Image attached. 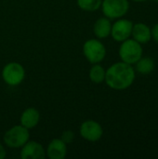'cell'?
<instances>
[{"instance_id": "8", "label": "cell", "mask_w": 158, "mask_h": 159, "mask_svg": "<svg viewBox=\"0 0 158 159\" xmlns=\"http://www.w3.org/2000/svg\"><path fill=\"white\" fill-rule=\"evenodd\" d=\"M132 27V21L126 19H119L112 25L111 35L116 42H123L130 37Z\"/></svg>"}, {"instance_id": "5", "label": "cell", "mask_w": 158, "mask_h": 159, "mask_svg": "<svg viewBox=\"0 0 158 159\" xmlns=\"http://www.w3.org/2000/svg\"><path fill=\"white\" fill-rule=\"evenodd\" d=\"M102 10L103 15L110 19H120L125 16L129 8L128 0H102Z\"/></svg>"}, {"instance_id": "17", "label": "cell", "mask_w": 158, "mask_h": 159, "mask_svg": "<svg viewBox=\"0 0 158 159\" xmlns=\"http://www.w3.org/2000/svg\"><path fill=\"white\" fill-rule=\"evenodd\" d=\"M74 139V134L72 130H66L64 131L62 134H61V140L65 143L66 144H69L71 143H73Z\"/></svg>"}, {"instance_id": "9", "label": "cell", "mask_w": 158, "mask_h": 159, "mask_svg": "<svg viewBox=\"0 0 158 159\" xmlns=\"http://www.w3.org/2000/svg\"><path fill=\"white\" fill-rule=\"evenodd\" d=\"M46 151L43 145L35 141H28L20 150L21 159H44Z\"/></svg>"}, {"instance_id": "10", "label": "cell", "mask_w": 158, "mask_h": 159, "mask_svg": "<svg viewBox=\"0 0 158 159\" xmlns=\"http://www.w3.org/2000/svg\"><path fill=\"white\" fill-rule=\"evenodd\" d=\"M67 155V144L61 138L53 139L47 145L46 156L50 159H64Z\"/></svg>"}, {"instance_id": "3", "label": "cell", "mask_w": 158, "mask_h": 159, "mask_svg": "<svg viewBox=\"0 0 158 159\" xmlns=\"http://www.w3.org/2000/svg\"><path fill=\"white\" fill-rule=\"evenodd\" d=\"M119 56L122 61L131 65L135 64L142 57V48L136 40L128 38L120 46Z\"/></svg>"}, {"instance_id": "20", "label": "cell", "mask_w": 158, "mask_h": 159, "mask_svg": "<svg viewBox=\"0 0 158 159\" xmlns=\"http://www.w3.org/2000/svg\"><path fill=\"white\" fill-rule=\"evenodd\" d=\"M135 2H143V1H146V0H133Z\"/></svg>"}, {"instance_id": "11", "label": "cell", "mask_w": 158, "mask_h": 159, "mask_svg": "<svg viewBox=\"0 0 158 159\" xmlns=\"http://www.w3.org/2000/svg\"><path fill=\"white\" fill-rule=\"evenodd\" d=\"M40 120V113L37 109L34 107H29L25 109L20 117V123L21 126L25 127L29 130L35 128Z\"/></svg>"}, {"instance_id": "12", "label": "cell", "mask_w": 158, "mask_h": 159, "mask_svg": "<svg viewBox=\"0 0 158 159\" xmlns=\"http://www.w3.org/2000/svg\"><path fill=\"white\" fill-rule=\"evenodd\" d=\"M131 35L133 36V39L140 44L148 43L152 38L151 29L146 24L142 22L133 24Z\"/></svg>"}, {"instance_id": "15", "label": "cell", "mask_w": 158, "mask_h": 159, "mask_svg": "<svg viewBox=\"0 0 158 159\" xmlns=\"http://www.w3.org/2000/svg\"><path fill=\"white\" fill-rule=\"evenodd\" d=\"M105 73L106 71L102 65L95 63L89 70V79L95 84H101L105 79Z\"/></svg>"}, {"instance_id": "4", "label": "cell", "mask_w": 158, "mask_h": 159, "mask_svg": "<svg viewBox=\"0 0 158 159\" xmlns=\"http://www.w3.org/2000/svg\"><path fill=\"white\" fill-rule=\"evenodd\" d=\"M83 53L86 59L92 64L100 63L106 56L105 46L98 39L87 40L83 45Z\"/></svg>"}, {"instance_id": "14", "label": "cell", "mask_w": 158, "mask_h": 159, "mask_svg": "<svg viewBox=\"0 0 158 159\" xmlns=\"http://www.w3.org/2000/svg\"><path fill=\"white\" fill-rule=\"evenodd\" d=\"M135 64L137 71L142 75H148L155 69V61L152 58L149 57H142Z\"/></svg>"}, {"instance_id": "7", "label": "cell", "mask_w": 158, "mask_h": 159, "mask_svg": "<svg viewBox=\"0 0 158 159\" xmlns=\"http://www.w3.org/2000/svg\"><path fill=\"white\" fill-rule=\"evenodd\" d=\"M80 136L88 142H98L103 134L101 124L95 120H87L83 122L79 129Z\"/></svg>"}, {"instance_id": "13", "label": "cell", "mask_w": 158, "mask_h": 159, "mask_svg": "<svg viewBox=\"0 0 158 159\" xmlns=\"http://www.w3.org/2000/svg\"><path fill=\"white\" fill-rule=\"evenodd\" d=\"M112 30V23L110 19L106 17H102L98 19L93 26V32L97 38L103 39L108 37L111 34Z\"/></svg>"}, {"instance_id": "18", "label": "cell", "mask_w": 158, "mask_h": 159, "mask_svg": "<svg viewBox=\"0 0 158 159\" xmlns=\"http://www.w3.org/2000/svg\"><path fill=\"white\" fill-rule=\"evenodd\" d=\"M151 34H152V37L154 38V40H155L156 43H158V23L157 24H156V25L152 28Z\"/></svg>"}, {"instance_id": "1", "label": "cell", "mask_w": 158, "mask_h": 159, "mask_svg": "<svg viewBox=\"0 0 158 159\" xmlns=\"http://www.w3.org/2000/svg\"><path fill=\"white\" fill-rule=\"evenodd\" d=\"M135 79V71L131 64L124 61L116 62L110 66L105 73L107 86L115 90H123L129 88Z\"/></svg>"}, {"instance_id": "2", "label": "cell", "mask_w": 158, "mask_h": 159, "mask_svg": "<svg viewBox=\"0 0 158 159\" xmlns=\"http://www.w3.org/2000/svg\"><path fill=\"white\" fill-rule=\"evenodd\" d=\"M30 138L29 129L20 125L14 126L6 131L3 140L5 144L9 148H21Z\"/></svg>"}, {"instance_id": "19", "label": "cell", "mask_w": 158, "mask_h": 159, "mask_svg": "<svg viewBox=\"0 0 158 159\" xmlns=\"http://www.w3.org/2000/svg\"><path fill=\"white\" fill-rule=\"evenodd\" d=\"M7 156V152L6 149L4 148V146L0 143V159H4Z\"/></svg>"}, {"instance_id": "16", "label": "cell", "mask_w": 158, "mask_h": 159, "mask_svg": "<svg viewBox=\"0 0 158 159\" xmlns=\"http://www.w3.org/2000/svg\"><path fill=\"white\" fill-rule=\"evenodd\" d=\"M102 0H77V6L84 11L94 12L102 6Z\"/></svg>"}, {"instance_id": "6", "label": "cell", "mask_w": 158, "mask_h": 159, "mask_svg": "<svg viewBox=\"0 0 158 159\" xmlns=\"http://www.w3.org/2000/svg\"><path fill=\"white\" fill-rule=\"evenodd\" d=\"M25 77L24 67L19 62H8L2 70V78L4 82L11 87L20 85Z\"/></svg>"}, {"instance_id": "21", "label": "cell", "mask_w": 158, "mask_h": 159, "mask_svg": "<svg viewBox=\"0 0 158 159\" xmlns=\"http://www.w3.org/2000/svg\"><path fill=\"white\" fill-rule=\"evenodd\" d=\"M156 2H158V0H156Z\"/></svg>"}]
</instances>
